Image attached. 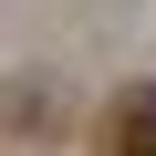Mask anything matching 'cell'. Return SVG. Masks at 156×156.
<instances>
[{
	"mask_svg": "<svg viewBox=\"0 0 156 156\" xmlns=\"http://www.w3.org/2000/svg\"><path fill=\"white\" fill-rule=\"evenodd\" d=\"M104 146L115 156H156V83H125L104 104Z\"/></svg>",
	"mask_w": 156,
	"mask_h": 156,
	"instance_id": "obj_1",
	"label": "cell"
}]
</instances>
